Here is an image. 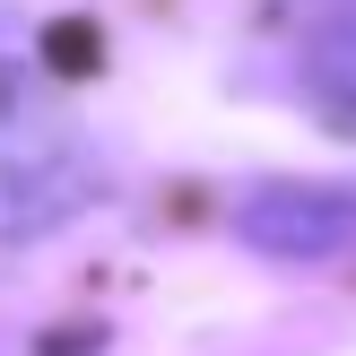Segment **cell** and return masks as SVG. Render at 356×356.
<instances>
[{"instance_id": "6da1fadb", "label": "cell", "mask_w": 356, "mask_h": 356, "mask_svg": "<svg viewBox=\"0 0 356 356\" xmlns=\"http://www.w3.org/2000/svg\"><path fill=\"white\" fill-rule=\"evenodd\" d=\"M96 191H104V165L87 131L70 122V104L35 87L26 70H0V252L70 226Z\"/></svg>"}, {"instance_id": "7a4b0ae2", "label": "cell", "mask_w": 356, "mask_h": 356, "mask_svg": "<svg viewBox=\"0 0 356 356\" xmlns=\"http://www.w3.org/2000/svg\"><path fill=\"white\" fill-rule=\"evenodd\" d=\"M235 226L270 261H348L356 252V191H339V183H261Z\"/></svg>"}]
</instances>
